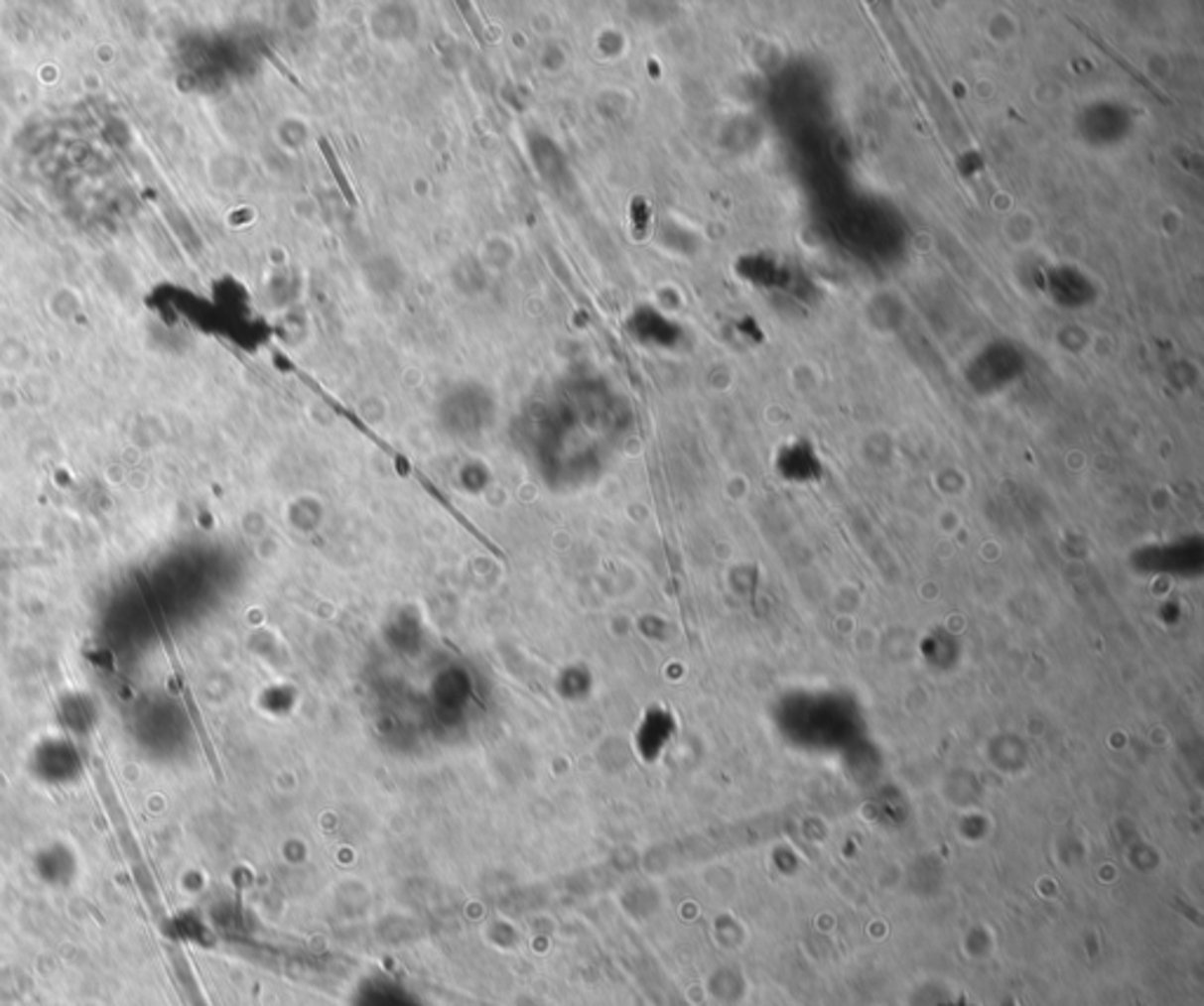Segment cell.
Returning <instances> with one entry per match:
<instances>
[{
  "label": "cell",
  "instance_id": "6da1fadb",
  "mask_svg": "<svg viewBox=\"0 0 1204 1006\" xmlns=\"http://www.w3.org/2000/svg\"><path fill=\"white\" fill-rule=\"evenodd\" d=\"M321 151H323L325 161H328V165H330V170H333L334 182H336V187H339V190L343 193V198L351 202V205H355V202H358V200H355V193H353L351 184H348V177L343 175V170L339 168V161H336L333 146H330L328 139H321Z\"/></svg>",
  "mask_w": 1204,
  "mask_h": 1006
},
{
  "label": "cell",
  "instance_id": "7a4b0ae2",
  "mask_svg": "<svg viewBox=\"0 0 1204 1006\" xmlns=\"http://www.w3.org/2000/svg\"><path fill=\"white\" fill-rule=\"evenodd\" d=\"M633 216H635V219H633V231H635V238L642 240V238H645V235H647V231H649V219H647L645 205H642V200H640V198H635Z\"/></svg>",
  "mask_w": 1204,
  "mask_h": 1006
}]
</instances>
